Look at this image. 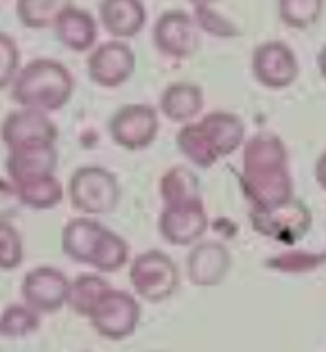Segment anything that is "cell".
I'll use <instances>...</instances> for the list:
<instances>
[{"instance_id":"obj_1","label":"cell","mask_w":326,"mask_h":352,"mask_svg":"<svg viewBox=\"0 0 326 352\" xmlns=\"http://www.w3.org/2000/svg\"><path fill=\"white\" fill-rule=\"evenodd\" d=\"M75 92V77L57 59L40 57L24 66L9 88L11 101L24 110L51 114L62 110Z\"/></svg>"},{"instance_id":"obj_2","label":"cell","mask_w":326,"mask_h":352,"mask_svg":"<svg viewBox=\"0 0 326 352\" xmlns=\"http://www.w3.org/2000/svg\"><path fill=\"white\" fill-rule=\"evenodd\" d=\"M68 197L72 208L83 217L110 214L120 201V184L116 175L105 166H79L70 175Z\"/></svg>"},{"instance_id":"obj_3","label":"cell","mask_w":326,"mask_h":352,"mask_svg":"<svg viewBox=\"0 0 326 352\" xmlns=\"http://www.w3.org/2000/svg\"><path fill=\"white\" fill-rule=\"evenodd\" d=\"M129 283L134 296L147 302H164L180 287V270L175 261L160 250L138 254L129 265Z\"/></svg>"},{"instance_id":"obj_4","label":"cell","mask_w":326,"mask_h":352,"mask_svg":"<svg viewBox=\"0 0 326 352\" xmlns=\"http://www.w3.org/2000/svg\"><path fill=\"white\" fill-rule=\"evenodd\" d=\"M313 214L309 206L292 197L285 204L274 206V208L250 210V223L259 234L268 236L272 241H279L283 245H296L298 241H303L311 230Z\"/></svg>"},{"instance_id":"obj_5","label":"cell","mask_w":326,"mask_h":352,"mask_svg":"<svg viewBox=\"0 0 326 352\" xmlns=\"http://www.w3.org/2000/svg\"><path fill=\"white\" fill-rule=\"evenodd\" d=\"M107 131L114 144L127 151H142L153 144L160 131L158 110L147 103H127L110 116Z\"/></svg>"},{"instance_id":"obj_6","label":"cell","mask_w":326,"mask_h":352,"mask_svg":"<svg viewBox=\"0 0 326 352\" xmlns=\"http://www.w3.org/2000/svg\"><path fill=\"white\" fill-rule=\"evenodd\" d=\"M92 329L103 339L123 342L136 333L140 324V305L134 294L112 289L90 315Z\"/></svg>"},{"instance_id":"obj_7","label":"cell","mask_w":326,"mask_h":352,"mask_svg":"<svg viewBox=\"0 0 326 352\" xmlns=\"http://www.w3.org/2000/svg\"><path fill=\"white\" fill-rule=\"evenodd\" d=\"M197 22L182 9H169L155 20L151 38L153 46L169 59L182 62L197 53L199 48V31Z\"/></svg>"},{"instance_id":"obj_8","label":"cell","mask_w":326,"mask_h":352,"mask_svg":"<svg viewBox=\"0 0 326 352\" xmlns=\"http://www.w3.org/2000/svg\"><path fill=\"white\" fill-rule=\"evenodd\" d=\"M252 75L268 90H285L294 86L300 75L294 48L281 40L259 44L252 53Z\"/></svg>"},{"instance_id":"obj_9","label":"cell","mask_w":326,"mask_h":352,"mask_svg":"<svg viewBox=\"0 0 326 352\" xmlns=\"http://www.w3.org/2000/svg\"><path fill=\"white\" fill-rule=\"evenodd\" d=\"M86 68L92 83L105 90H112L131 79L136 70V55L129 44L120 40H107L92 48Z\"/></svg>"},{"instance_id":"obj_10","label":"cell","mask_w":326,"mask_h":352,"mask_svg":"<svg viewBox=\"0 0 326 352\" xmlns=\"http://www.w3.org/2000/svg\"><path fill=\"white\" fill-rule=\"evenodd\" d=\"M70 283L72 280H68V276L55 267H33L22 278V300L40 315L57 313L59 309L68 307Z\"/></svg>"},{"instance_id":"obj_11","label":"cell","mask_w":326,"mask_h":352,"mask_svg":"<svg viewBox=\"0 0 326 352\" xmlns=\"http://www.w3.org/2000/svg\"><path fill=\"white\" fill-rule=\"evenodd\" d=\"M0 136H3L7 151H14L20 147H31V144H55L59 129L48 114L18 107L5 116Z\"/></svg>"},{"instance_id":"obj_12","label":"cell","mask_w":326,"mask_h":352,"mask_svg":"<svg viewBox=\"0 0 326 352\" xmlns=\"http://www.w3.org/2000/svg\"><path fill=\"white\" fill-rule=\"evenodd\" d=\"M241 190L252 208H274L294 197V179L289 166L263 168V171H241Z\"/></svg>"},{"instance_id":"obj_13","label":"cell","mask_w":326,"mask_h":352,"mask_svg":"<svg viewBox=\"0 0 326 352\" xmlns=\"http://www.w3.org/2000/svg\"><path fill=\"white\" fill-rule=\"evenodd\" d=\"M158 230L166 243L177 248H193L208 230V214L204 201L186 206H162Z\"/></svg>"},{"instance_id":"obj_14","label":"cell","mask_w":326,"mask_h":352,"mask_svg":"<svg viewBox=\"0 0 326 352\" xmlns=\"http://www.w3.org/2000/svg\"><path fill=\"white\" fill-rule=\"evenodd\" d=\"M232 267V254L219 241H199L186 254V276L188 280L202 287H217L226 280Z\"/></svg>"},{"instance_id":"obj_15","label":"cell","mask_w":326,"mask_h":352,"mask_svg":"<svg viewBox=\"0 0 326 352\" xmlns=\"http://www.w3.org/2000/svg\"><path fill=\"white\" fill-rule=\"evenodd\" d=\"M57 157L59 155L55 144H31V147L7 151V179L14 182V184H20L24 179L53 175L57 168Z\"/></svg>"},{"instance_id":"obj_16","label":"cell","mask_w":326,"mask_h":352,"mask_svg":"<svg viewBox=\"0 0 326 352\" xmlns=\"http://www.w3.org/2000/svg\"><path fill=\"white\" fill-rule=\"evenodd\" d=\"M105 232L107 228L92 217H77V219H70L62 230V250L70 261L92 267Z\"/></svg>"},{"instance_id":"obj_17","label":"cell","mask_w":326,"mask_h":352,"mask_svg":"<svg viewBox=\"0 0 326 352\" xmlns=\"http://www.w3.org/2000/svg\"><path fill=\"white\" fill-rule=\"evenodd\" d=\"M53 31H55V38L59 40V44L75 53L90 51L96 42V35H99L96 20L92 18V14H88L86 9H81L77 5H70V3H66L64 9L59 11Z\"/></svg>"},{"instance_id":"obj_18","label":"cell","mask_w":326,"mask_h":352,"mask_svg":"<svg viewBox=\"0 0 326 352\" xmlns=\"http://www.w3.org/2000/svg\"><path fill=\"white\" fill-rule=\"evenodd\" d=\"M99 20L114 40L125 42L142 31L147 9L140 0H103L99 5Z\"/></svg>"},{"instance_id":"obj_19","label":"cell","mask_w":326,"mask_h":352,"mask_svg":"<svg viewBox=\"0 0 326 352\" xmlns=\"http://www.w3.org/2000/svg\"><path fill=\"white\" fill-rule=\"evenodd\" d=\"M199 125L206 133V138L210 140L215 153L219 155V160L226 155H232L237 149H241L246 144V125L237 114L217 110L206 114Z\"/></svg>"},{"instance_id":"obj_20","label":"cell","mask_w":326,"mask_h":352,"mask_svg":"<svg viewBox=\"0 0 326 352\" xmlns=\"http://www.w3.org/2000/svg\"><path fill=\"white\" fill-rule=\"evenodd\" d=\"M204 107V90L197 83L191 81H175L169 83L160 94V112L171 120V123L188 125L193 123Z\"/></svg>"},{"instance_id":"obj_21","label":"cell","mask_w":326,"mask_h":352,"mask_svg":"<svg viewBox=\"0 0 326 352\" xmlns=\"http://www.w3.org/2000/svg\"><path fill=\"white\" fill-rule=\"evenodd\" d=\"M289 166V151L281 136L272 131H259L243 144L241 171H263V168Z\"/></svg>"},{"instance_id":"obj_22","label":"cell","mask_w":326,"mask_h":352,"mask_svg":"<svg viewBox=\"0 0 326 352\" xmlns=\"http://www.w3.org/2000/svg\"><path fill=\"white\" fill-rule=\"evenodd\" d=\"M158 188H160L162 206H186V204L204 201L199 177L193 173V168L184 164L171 166L169 171H164Z\"/></svg>"},{"instance_id":"obj_23","label":"cell","mask_w":326,"mask_h":352,"mask_svg":"<svg viewBox=\"0 0 326 352\" xmlns=\"http://www.w3.org/2000/svg\"><path fill=\"white\" fill-rule=\"evenodd\" d=\"M11 184H14V182H11ZM14 188H16L20 206L31 210H51L64 199V186H62V182L55 177V173L24 179L20 184H14Z\"/></svg>"},{"instance_id":"obj_24","label":"cell","mask_w":326,"mask_h":352,"mask_svg":"<svg viewBox=\"0 0 326 352\" xmlns=\"http://www.w3.org/2000/svg\"><path fill=\"white\" fill-rule=\"evenodd\" d=\"M112 287L101 274H79L75 280L70 283V294H68V307L72 313L88 318L99 307V302L110 294Z\"/></svg>"},{"instance_id":"obj_25","label":"cell","mask_w":326,"mask_h":352,"mask_svg":"<svg viewBox=\"0 0 326 352\" xmlns=\"http://www.w3.org/2000/svg\"><path fill=\"white\" fill-rule=\"evenodd\" d=\"M175 144H177L180 153H182L186 160H191L197 168H210L219 162V155L215 153L210 140L206 138V133H204V129L199 125V120L197 123H188V125L180 127Z\"/></svg>"},{"instance_id":"obj_26","label":"cell","mask_w":326,"mask_h":352,"mask_svg":"<svg viewBox=\"0 0 326 352\" xmlns=\"http://www.w3.org/2000/svg\"><path fill=\"white\" fill-rule=\"evenodd\" d=\"M40 329V313L29 305H7L0 315V335L5 339H24Z\"/></svg>"},{"instance_id":"obj_27","label":"cell","mask_w":326,"mask_h":352,"mask_svg":"<svg viewBox=\"0 0 326 352\" xmlns=\"http://www.w3.org/2000/svg\"><path fill=\"white\" fill-rule=\"evenodd\" d=\"M324 11L322 0H281L279 18L289 29H309L318 24Z\"/></svg>"},{"instance_id":"obj_28","label":"cell","mask_w":326,"mask_h":352,"mask_svg":"<svg viewBox=\"0 0 326 352\" xmlns=\"http://www.w3.org/2000/svg\"><path fill=\"white\" fill-rule=\"evenodd\" d=\"M66 3L59 0H20L16 5V16L27 29L55 27V20Z\"/></svg>"},{"instance_id":"obj_29","label":"cell","mask_w":326,"mask_h":352,"mask_svg":"<svg viewBox=\"0 0 326 352\" xmlns=\"http://www.w3.org/2000/svg\"><path fill=\"white\" fill-rule=\"evenodd\" d=\"M324 263H326V252L313 254L305 250H287L265 261V267L281 274H307L313 270H320Z\"/></svg>"},{"instance_id":"obj_30","label":"cell","mask_w":326,"mask_h":352,"mask_svg":"<svg viewBox=\"0 0 326 352\" xmlns=\"http://www.w3.org/2000/svg\"><path fill=\"white\" fill-rule=\"evenodd\" d=\"M127 261H129L127 241L107 228L101 248H99V252H96V256L92 261V267L96 270V274H114L123 265H127Z\"/></svg>"},{"instance_id":"obj_31","label":"cell","mask_w":326,"mask_h":352,"mask_svg":"<svg viewBox=\"0 0 326 352\" xmlns=\"http://www.w3.org/2000/svg\"><path fill=\"white\" fill-rule=\"evenodd\" d=\"M193 18H195L197 27L202 31L215 35V38L232 40L241 33V29L237 27V24L230 18H226L221 11L217 9L215 5H210V3H202V0H199V3L193 5Z\"/></svg>"},{"instance_id":"obj_32","label":"cell","mask_w":326,"mask_h":352,"mask_svg":"<svg viewBox=\"0 0 326 352\" xmlns=\"http://www.w3.org/2000/svg\"><path fill=\"white\" fill-rule=\"evenodd\" d=\"M24 261V243L11 221H0V267L5 272H14Z\"/></svg>"},{"instance_id":"obj_33","label":"cell","mask_w":326,"mask_h":352,"mask_svg":"<svg viewBox=\"0 0 326 352\" xmlns=\"http://www.w3.org/2000/svg\"><path fill=\"white\" fill-rule=\"evenodd\" d=\"M20 48L9 33H0V88L9 90L20 72Z\"/></svg>"},{"instance_id":"obj_34","label":"cell","mask_w":326,"mask_h":352,"mask_svg":"<svg viewBox=\"0 0 326 352\" xmlns=\"http://www.w3.org/2000/svg\"><path fill=\"white\" fill-rule=\"evenodd\" d=\"M313 173H316V182L320 184V188L326 190V151L320 153V157L316 160V168H313Z\"/></svg>"},{"instance_id":"obj_35","label":"cell","mask_w":326,"mask_h":352,"mask_svg":"<svg viewBox=\"0 0 326 352\" xmlns=\"http://www.w3.org/2000/svg\"><path fill=\"white\" fill-rule=\"evenodd\" d=\"M318 68H320V75H322L324 81H326V44L322 46V51H320V55H318Z\"/></svg>"},{"instance_id":"obj_36","label":"cell","mask_w":326,"mask_h":352,"mask_svg":"<svg viewBox=\"0 0 326 352\" xmlns=\"http://www.w3.org/2000/svg\"><path fill=\"white\" fill-rule=\"evenodd\" d=\"M151 352H164V350H151Z\"/></svg>"}]
</instances>
